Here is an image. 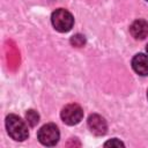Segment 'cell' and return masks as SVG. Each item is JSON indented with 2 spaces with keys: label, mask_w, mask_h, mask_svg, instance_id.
Segmentation results:
<instances>
[{
  "label": "cell",
  "mask_w": 148,
  "mask_h": 148,
  "mask_svg": "<svg viewBox=\"0 0 148 148\" xmlns=\"http://www.w3.org/2000/svg\"><path fill=\"white\" fill-rule=\"evenodd\" d=\"M104 146H105V147H108V146H111V147H112V146H116V147H124V143H123L121 141H119L118 139H112V140L105 142Z\"/></svg>",
  "instance_id": "30bf717a"
},
{
  "label": "cell",
  "mask_w": 148,
  "mask_h": 148,
  "mask_svg": "<svg viewBox=\"0 0 148 148\" xmlns=\"http://www.w3.org/2000/svg\"><path fill=\"white\" fill-rule=\"evenodd\" d=\"M132 68L141 76L148 75V54L138 53L132 59Z\"/></svg>",
  "instance_id": "8992f818"
},
{
  "label": "cell",
  "mask_w": 148,
  "mask_h": 148,
  "mask_svg": "<svg viewBox=\"0 0 148 148\" xmlns=\"http://www.w3.org/2000/svg\"><path fill=\"white\" fill-rule=\"evenodd\" d=\"M25 118H27L28 124H29L31 127H35V126L38 124V121H39V114H38L35 110H32V109H30V110L27 111Z\"/></svg>",
  "instance_id": "ba28073f"
},
{
  "label": "cell",
  "mask_w": 148,
  "mask_h": 148,
  "mask_svg": "<svg viewBox=\"0 0 148 148\" xmlns=\"http://www.w3.org/2000/svg\"><path fill=\"white\" fill-rule=\"evenodd\" d=\"M71 44L73 46H76V47H81L86 44V37L81 34H76V35L71 37Z\"/></svg>",
  "instance_id": "9c48e42d"
},
{
  "label": "cell",
  "mask_w": 148,
  "mask_h": 148,
  "mask_svg": "<svg viewBox=\"0 0 148 148\" xmlns=\"http://www.w3.org/2000/svg\"><path fill=\"white\" fill-rule=\"evenodd\" d=\"M37 138L42 145L47 146V147H52L59 141L60 133H59L58 127L54 124L50 123V124H46L39 128V131L37 133Z\"/></svg>",
  "instance_id": "3957f363"
},
{
  "label": "cell",
  "mask_w": 148,
  "mask_h": 148,
  "mask_svg": "<svg viewBox=\"0 0 148 148\" xmlns=\"http://www.w3.org/2000/svg\"><path fill=\"white\" fill-rule=\"evenodd\" d=\"M60 117H61V119L65 124H67L69 126H73V125L79 124L82 120L83 110L79 104L71 103V104H67L62 108Z\"/></svg>",
  "instance_id": "277c9868"
},
{
  "label": "cell",
  "mask_w": 148,
  "mask_h": 148,
  "mask_svg": "<svg viewBox=\"0 0 148 148\" xmlns=\"http://www.w3.org/2000/svg\"><path fill=\"white\" fill-rule=\"evenodd\" d=\"M130 32L135 39H143L148 36V22L145 20H135L131 27Z\"/></svg>",
  "instance_id": "52a82bcc"
},
{
  "label": "cell",
  "mask_w": 148,
  "mask_h": 148,
  "mask_svg": "<svg viewBox=\"0 0 148 148\" xmlns=\"http://www.w3.org/2000/svg\"><path fill=\"white\" fill-rule=\"evenodd\" d=\"M88 127L90 130V132L97 136H101V135H104L108 131V124H106V120L97 114V113H94V114H90L89 118H88Z\"/></svg>",
  "instance_id": "5b68a950"
},
{
  "label": "cell",
  "mask_w": 148,
  "mask_h": 148,
  "mask_svg": "<svg viewBox=\"0 0 148 148\" xmlns=\"http://www.w3.org/2000/svg\"><path fill=\"white\" fill-rule=\"evenodd\" d=\"M51 22L54 29L59 32H67L72 29L74 24V17L73 15L64 8L56 9L51 15Z\"/></svg>",
  "instance_id": "7a4b0ae2"
},
{
  "label": "cell",
  "mask_w": 148,
  "mask_h": 148,
  "mask_svg": "<svg viewBox=\"0 0 148 148\" xmlns=\"http://www.w3.org/2000/svg\"><path fill=\"white\" fill-rule=\"evenodd\" d=\"M146 51H147V53H148V44H147V46H146Z\"/></svg>",
  "instance_id": "8fae6325"
},
{
  "label": "cell",
  "mask_w": 148,
  "mask_h": 148,
  "mask_svg": "<svg viewBox=\"0 0 148 148\" xmlns=\"http://www.w3.org/2000/svg\"><path fill=\"white\" fill-rule=\"evenodd\" d=\"M147 98H148V90H147Z\"/></svg>",
  "instance_id": "7c38bea8"
},
{
  "label": "cell",
  "mask_w": 148,
  "mask_h": 148,
  "mask_svg": "<svg viewBox=\"0 0 148 148\" xmlns=\"http://www.w3.org/2000/svg\"><path fill=\"white\" fill-rule=\"evenodd\" d=\"M6 128L9 136L15 141H24L29 136L27 124L16 114H8L6 117Z\"/></svg>",
  "instance_id": "6da1fadb"
},
{
  "label": "cell",
  "mask_w": 148,
  "mask_h": 148,
  "mask_svg": "<svg viewBox=\"0 0 148 148\" xmlns=\"http://www.w3.org/2000/svg\"><path fill=\"white\" fill-rule=\"evenodd\" d=\"M146 1H148V0H146Z\"/></svg>",
  "instance_id": "4fadbf2b"
}]
</instances>
